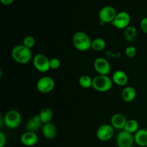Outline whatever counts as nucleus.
I'll return each instance as SVG.
<instances>
[{"label": "nucleus", "mask_w": 147, "mask_h": 147, "mask_svg": "<svg viewBox=\"0 0 147 147\" xmlns=\"http://www.w3.org/2000/svg\"><path fill=\"white\" fill-rule=\"evenodd\" d=\"M78 83L83 88H90L93 87V79L88 75H83L79 78Z\"/></svg>", "instance_id": "obj_23"}, {"label": "nucleus", "mask_w": 147, "mask_h": 147, "mask_svg": "<svg viewBox=\"0 0 147 147\" xmlns=\"http://www.w3.org/2000/svg\"><path fill=\"white\" fill-rule=\"evenodd\" d=\"M54 80L50 76H42L37 83V88L39 92L42 93H48L53 91L55 88Z\"/></svg>", "instance_id": "obj_6"}, {"label": "nucleus", "mask_w": 147, "mask_h": 147, "mask_svg": "<svg viewBox=\"0 0 147 147\" xmlns=\"http://www.w3.org/2000/svg\"><path fill=\"white\" fill-rule=\"evenodd\" d=\"M140 27L141 30L147 34V17H144L142 20L140 22Z\"/></svg>", "instance_id": "obj_27"}, {"label": "nucleus", "mask_w": 147, "mask_h": 147, "mask_svg": "<svg viewBox=\"0 0 147 147\" xmlns=\"http://www.w3.org/2000/svg\"><path fill=\"white\" fill-rule=\"evenodd\" d=\"M42 122L40 119V114H36L27 121L26 123L25 129L27 131L35 132L38 131L40 128L42 127Z\"/></svg>", "instance_id": "obj_13"}, {"label": "nucleus", "mask_w": 147, "mask_h": 147, "mask_svg": "<svg viewBox=\"0 0 147 147\" xmlns=\"http://www.w3.org/2000/svg\"><path fill=\"white\" fill-rule=\"evenodd\" d=\"M20 142L26 146H33L38 142V136L35 132L26 131L21 135Z\"/></svg>", "instance_id": "obj_12"}, {"label": "nucleus", "mask_w": 147, "mask_h": 147, "mask_svg": "<svg viewBox=\"0 0 147 147\" xmlns=\"http://www.w3.org/2000/svg\"><path fill=\"white\" fill-rule=\"evenodd\" d=\"M95 70L98 75L108 76L111 72V65L106 59L103 57H98L93 63Z\"/></svg>", "instance_id": "obj_10"}, {"label": "nucleus", "mask_w": 147, "mask_h": 147, "mask_svg": "<svg viewBox=\"0 0 147 147\" xmlns=\"http://www.w3.org/2000/svg\"><path fill=\"white\" fill-rule=\"evenodd\" d=\"M131 22V17L126 11H121L118 13L116 18L111 23L115 27L119 30H123L129 27Z\"/></svg>", "instance_id": "obj_11"}, {"label": "nucleus", "mask_w": 147, "mask_h": 147, "mask_svg": "<svg viewBox=\"0 0 147 147\" xmlns=\"http://www.w3.org/2000/svg\"><path fill=\"white\" fill-rule=\"evenodd\" d=\"M113 83L112 78L109 77V76L98 75L93 78V88L97 91L105 93L111 89Z\"/></svg>", "instance_id": "obj_3"}, {"label": "nucleus", "mask_w": 147, "mask_h": 147, "mask_svg": "<svg viewBox=\"0 0 147 147\" xmlns=\"http://www.w3.org/2000/svg\"><path fill=\"white\" fill-rule=\"evenodd\" d=\"M42 132L43 136L46 139H53L57 135V129L53 123L50 122V123L43 124L42 127Z\"/></svg>", "instance_id": "obj_16"}, {"label": "nucleus", "mask_w": 147, "mask_h": 147, "mask_svg": "<svg viewBox=\"0 0 147 147\" xmlns=\"http://www.w3.org/2000/svg\"><path fill=\"white\" fill-rule=\"evenodd\" d=\"M0 1L4 5H9L14 1V0H0Z\"/></svg>", "instance_id": "obj_29"}, {"label": "nucleus", "mask_w": 147, "mask_h": 147, "mask_svg": "<svg viewBox=\"0 0 147 147\" xmlns=\"http://www.w3.org/2000/svg\"><path fill=\"white\" fill-rule=\"evenodd\" d=\"M7 142V138L6 136L2 133L0 132V147H4Z\"/></svg>", "instance_id": "obj_28"}, {"label": "nucleus", "mask_w": 147, "mask_h": 147, "mask_svg": "<svg viewBox=\"0 0 147 147\" xmlns=\"http://www.w3.org/2000/svg\"><path fill=\"white\" fill-rule=\"evenodd\" d=\"M11 57L16 63L19 64H27L31 60L32 54L31 49L25 47L24 45H18L13 47Z\"/></svg>", "instance_id": "obj_1"}, {"label": "nucleus", "mask_w": 147, "mask_h": 147, "mask_svg": "<svg viewBox=\"0 0 147 147\" xmlns=\"http://www.w3.org/2000/svg\"><path fill=\"white\" fill-rule=\"evenodd\" d=\"M121 96L125 102L130 103L133 101L136 98V91L131 86H126L122 90Z\"/></svg>", "instance_id": "obj_18"}, {"label": "nucleus", "mask_w": 147, "mask_h": 147, "mask_svg": "<svg viewBox=\"0 0 147 147\" xmlns=\"http://www.w3.org/2000/svg\"><path fill=\"white\" fill-rule=\"evenodd\" d=\"M40 116L42 123H50L53 117V111L49 108H44L40 111Z\"/></svg>", "instance_id": "obj_20"}, {"label": "nucleus", "mask_w": 147, "mask_h": 147, "mask_svg": "<svg viewBox=\"0 0 147 147\" xmlns=\"http://www.w3.org/2000/svg\"><path fill=\"white\" fill-rule=\"evenodd\" d=\"M118 13L114 7L111 6H106L103 7L100 10L98 13V17L100 22L104 23H112L116 18Z\"/></svg>", "instance_id": "obj_7"}, {"label": "nucleus", "mask_w": 147, "mask_h": 147, "mask_svg": "<svg viewBox=\"0 0 147 147\" xmlns=\"http://www.w3.org/2000/svg\"><path fill=\"white\" fill-rule=\"evenodd\" d=\"M25 47H28V48L31 49L35 45V39L32 37V36H27L23 40V44Z\"/></svg>", "instance_id": "obj_24"}, {"label": "nucleus", "mask_w": 147, "mask_h": 147, "mask_svg": "<svg viewBox=\"0 0 147 147\" xmlns=\"http://www.w3.org/2000/svg\"><path fill=\"white\" fill-rule=\"evenodd\" d=\"M135 143L142 147L147 146V130L139 129L134 134Z\"/></svg>", "instance_id": "obj_17"}, {"label": "nucleus", "mask_w": 147, "mask_h": 147, "mask_svg": "<svg viewBox=\"0 0 147 147\" xmlns=\"http://www.w3.org/2000/svg\"><path fill=\"white\" fill-rule=\"evenodd\" d=\"M139 124L137 121L134 120V119H130V120H127L123 130L133 134L139 130Z\"/></svg>", "instance_id": "obj_21"}, {"label": "nucleus", "mask_w": 147, "mask_h": 147, "mask_svg": "<svg viewBox=\"0 0 147 147\" xmlns=\"http://www.w3.org/2000/svg\"><path fill=\"white\" fill-rule=\"evenodd\" d=\"M112 80L117 86H126L129 81V78H128L127 74L124 71L116 70L112 76Z\"/></svg>", "instance_id": "obj_15"}, {"label": "nucleus", "mask_w": 147, "mask_h": 147, "mask_svg": "<svg viewBox=\"0 0 147 147\" xmlns=\"http://www.w3.org/2000/svg\"><path fill=\"white\" fill-rule=\"evenodd\" d=\"M114 135V128L111 124H103L99 126L96 131V137L101 142L111 140Z\"/></svg>", "instance_id": "obj_8"}, {"label": "nucleus", "mask_w": 147, "mask_h": 147, "mask_svg": "<svg viewBox=\"0 0 147 147\" xmlns=\"http://www.w3.org/2000/svg\"><path fill=\"white\" fill-rule=\"evenodd\" d=\"M145 147H147V146H145Z\"/></svg>", "instance_id": "obj_30"}, {"label": "nucleus", "mask_w": 147, "mask_h": 147, "mask_svg": "<svg viewBox=\"0 0 147 147\" xmlns=\"http://www.w3.org/2000/svg\"><path fill=\"white\" fill-rule=\"evenodd\" d=\"M123 37H124L125 40L129 42H132L134 41L137 37V30L136 27H131V26L126 27L124 30Z\"/></svg>", "instance_id": "obj_19"}, {"label": "nucleus", "mask_w": 147, "mask_h": 147, "mask_svg": "<svg viewBox=\"0 0 147 147\" xmlns=\"http://www.w3.org/2000/svg\"><path fill=\"white\" fill-rule=\"evenodd\" d=\"M106 41H105L103 38L98 37V38L94 39V40L92 41L91 49L94 50V51L100 52L104 50V49L106 48Z\"/></svg>", "instance_id": "obj_22"}, {"label": "nucleus", "mask_w": 147, "mask_h": 147, "mask_svg": "<svg viewBox=\"0 0 147 147\" xmlns=\"http://www.w3.org/2000/svg\"><path fill=\"white\" fill-rule=\"evenodd\" d=\"M50 69H53V70H57V69L60 67L61 63H60L59 59L56 58V57H53V58L50 60Z\"/></svg>", "instance_id": "obj_26"}, {"label": "nucleus", "mask_w": 147, "mask_h": 147, "mask_svg": "<svg viewBox=\"0 0 147 147\" xmlns=\"http://www.w3.org/2000/svg\"><path fill=\"white\" fill-rule=\"evenodd\" d=\"M125 53L129 58H133L136 55V48L134 46H128L125 50Z\"/></svg>", "instance_id": "obj_25"}, {"label": "nucleus", "mask_w": 147, "mask_h": 147, "mask_svg": "<svg viewBox=\"0 0 147 147\" xmlns=\"http://www.w3.org/2000/svg\"><path fill=\"white\" fill-rule=\"evenodd\" d=\"M21 115L16 110L9 111L4 118V121L6 126L11 129H14L18 127L21 123Z\"/></svg>", "instance_id": "obj_4"}, {"label": "nucleus", "mask_w": 147, "mask_h": 147, "mask_svg": "<svg viewBox=\"0 0 147 147\" xmlns=\"http://www.w3.org/2000/svg\"><path fill=\"white\" fill-rule=\"evenodd\" d=\"M117 145L119 147H133L134 144V136L124 130L121 131L117 136Z\"/></svg>", "instance_id": "obj_9"}, {"label": "nucleus", "mask_w": 147, "mask_h": 147, "mask_svg": "<svg viewBox=\"0 0 147 147\" xmlns=\"http://www.w3.org/2000/svg\"><path fill=\"white\" fill-rule=\"evenodd\" d=\"M4 147H5V146H4Z\"/></svg>", "instance_id": "obj_31"}, {"label": "nucleus", "mask_w": 147, "mask_h": 147, "mask_svg": "<svg viewBox=\"0 0 147 147\" xmlns=\"http://www.w3.org/2000/svg\"><path fill=\"white\" fill-rule=\"evenodd\" d=\"M126 117L121 113H115L112 116L111 119V125L117 130H123L126 125Z\"/></svg>", "instance_id": "obj_14"}, {"label": "nucleus", "mask_w": 147, "mask_h": 147, "mask_svg": "<svg viewBox=\"0 0 147 147\" xmlns=\"http://www.w3.org/2000/svg\"><path fill=\"white\" fill-rule=\"evenodd\" d=\"M33 65L40 73H46L50 69V60L43 54H37L33 57Z\"/></svg>", "instance_id": "obj_5"}, {"label": "nucleus", "mask_w": 147, "mask_h": 147, "mask_svg": "<svg viewBox=\"0 0 147 147\" xmlns=\"http://www.w3.org/2000/svg\"><path fill=\"white\" fill-rule=\"evenodd\" d=\"M74 47L80 52L88 51L91 48L92 40L86 32L82 31L77 32L73 37Z\"/></svg>", "instance_id": "obj_2"}]
</instances>
